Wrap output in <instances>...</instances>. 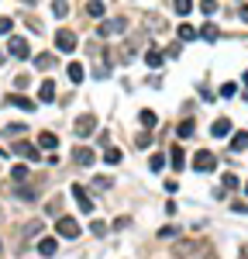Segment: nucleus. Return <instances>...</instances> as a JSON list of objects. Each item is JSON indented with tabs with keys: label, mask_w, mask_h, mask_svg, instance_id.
Segmentation results:
<instances>
[{
	"label": "nucleus",
	"mask_w": 248,
	"mask_h": 259,
	"mask_svg": "<svg viewBox=\"0 0 248 259\" xmlns=\"http://www.w3.org/2000/svg\"><path fill=\"white\" fill-rule=\"evenodd\" d=\"M217 166V156L211 152V149H200L196 156H193V169L196 173H207V169H214Z\"/></svg>",
	"instance_id": "f03ea898"
},
{
	"label": "nucleus",
	"mask_w": 248,
	"mask_h": 259,
	"mask_svg": "<svg viewBox=\"0 0 248 259\" xmlns=\"http://www.w3.org/2000/svg\"><path fill=\"white\" fill-rule=\"evenodd\" d=\"M11 180H14V183H24V180H28V166H21V163H18V166L11 169Z\"/></svg>",
	"instance_id": "393cba45"
},
{
	"label": "nucleus",
	"mask_w": 248,
	"mask_h": 259,
	"mask_svg": "<svg viewBox=\"0 0 248 259\" xmlns=\"http://www.w3.org/2000/svg\"><path fill=\"white\" fill-rule=\"evenodd\" d=\"M7 52H11L14 59H28V52H31V49H28V42H24V38H11V42H7Z\"/></svg>",
	"instance_id": "1a4fd4ad"
},
{
	"label": "nucleus",
	"mask_w": 248,
	"mask_h": 259,
	"mask_svg": "<svg viewBox=\"0 0 248 259\" xmlns=\"http://www.w3.org/2000/svg\"><path fill=\"white\" fill-rule=\"evenodd\" d=\"M145 62H148L152 69H159V66L165 62V52H159V49H148V52H145Z\"/></svg>",
	"instance_id": "6ab92c4d"
},
{
	"label": "nucleus",
	"mask_w": 248,
	"mask_h": 259,
	"mask_svg": "<svg viewBox=\"0 0 248 259\" xmlns=\"http://www.w3.org/2000/svg\"><path fill=\"white\" fill-rule=\"evenodd\" d=\"M7 131H11V135H24V125H21V121H18V125H7Z\"/></svg>",
	"instance_id": "4c0bfd02"
},
{
	"label": "nucleus",
	"mask_w": 248,
	"mask_h": 259,
	"mask_svg": "<svg viewBox=\"0 0 248 259\" xmlns=\"http://www.w3.org/2000/svg\"><path fill=\"white\" fill-rule=\"evenodd\" d=\"M211 135H214V138H228V135H231V121H228V118H217V121L211 125Z\"/></svg>",
	"instance_id": "f8f14e48"
},
{
	"label": "nucleus",
	"mask_w": 248,
	"mask_h": 259,
	"mask_svg": "<svg viewBox=\"0 0 248 259\" xmlns=\"http://www.w3.org/2000/svg\"><path fill=\"white\" fill-rule=\"evenodd\" d=\"M18 197H21V201H35V197H38V194H35V190H31V187H21V190H18Z\"/></svg>",
	"instance_id": "2f4dec72"
},
{
	"label": "nucleus",
	"mask_w": 248,
	"mask_h": 259,
	"mask_svg": "<svg viewBox=\"0 0 248 259\" xmlns=\"http://www.w3.org/2000/svg\"><path fill=\"white\" fill-rule=\"evenodd\" d=\"M217 7H221L217 0H200V11H203L207 18H211V14H217Z\"/></svg>",
	"instance_id": "a878e982"
},
{
	"label": "nucleus",
	"mask_w": 248,
	"mask_h": 259,
	"mask_svg": "<svg viewBox=\"0 0 248 259\" xmlns=\"http://www.w3.org/2000/svg\"><path fill=\"white\" fill-rule=\"evenodd\" d=\"M38 145H41V149H49V152H55V145H59V138H55L52 131H41V135H38Z\"/></svg>",
	"instance_id": "f3484780"
},
{
	"label": "nucleus",
	"mask_w": 248,
	"mask_h": 259,
	"mask_svg": "<svg viewBox=\"0 0 248 259\" xmlns=\"http://www.w3.org/2000/svg\"><path fill=\"white\" fill-rule=\"evenodd\" d=\"M55 232H59L62 239H79V221H76V218H59V221H55Z\"/></svg>",
	"instance_id": "7ed1b4c3"
},
{
	"label": "nucleus",
	"mask_w": 248,
	"mask_h": 259,
	"mask_svg": "<svg viewBox=\"0 0 248 259\" xmlns=\"http://www.w3.org/2000/svg\"><path fill=\"white\" fill-rule=\"evenodd\" d=\"M176 35H179V42H193V38H196V28H193V24H179Z\"/></svg>",
	"instance_id": "4be33fe9"
},
{
	"label": "nucleus",
	"mask_w": 248,
	"mask_h": 259,
	"mask_svg": "<svg viewBox=\"0 0 248 259\" xmlns=\"http://www.w3.org/2000/svg\"><path fill=\"white\" fill-rule=\"evenodd\" d=\"M90 232H93V235H107V225H104V221H93Z\"/></svg>",
	"instance_id": "f704fd0d"
},
{
	"label": "nucleus",
	"mask_w": 248,
	"mask_h": 259,
	"mask_svg": "<svg viewBox=\"0 0 248 259\" xmlns=\"http://www.w3.org/2000/svg\"><path fill=\"white\" fill-rule=\"evenodd\" d=\"M87 14H90V18H104V4H100V0H93V4H87Z\"/></svg>",
	"instance_id": "c85d7f7f"
},
{
	"label": "nucleus",
	"mask_w": 248,
	"mask_h": 259,
	"mask_svg": "<svg viewBox=\"0 0 248 259\" xmlns=\"http://www.w3.org/2000/svg\"><path fill=\"white\" fill-rule=\"evenodd\" d=\"M104 163H107V166H117V163H121V149H107V152H104Z\"/></svg>",
	"instance_id": "bb28decb"
},
{
	"label": "nucleus",
	"mask_w": 248,
	"mask_h": 259,
	"mask_svg": "<svg viewBox=\"0 0 248 259\" xmlns=\"http://www.w3.org/2000/svg\"><path fill=\"white\" fill-rule=\"evenodd\" d=\"M238 259H248V249H241V252H238Z\"/></svg>",
	"instance_id": "a19ab883"
},
{
	"label": "nucleus",
	"mask_w": 248,
	"mask_h": 259,
	"mask_svg": "<svg viewBox=\"0 0 248 259\" xmlns=\"http://www.w3.org/2000/svg\"><path fill=\"white\" fill-rule=\"evenodd\" d=\"M93 187H97V190H110V180H107V176H97Z\"/></svg>",
	"instance_id": "473e14b6"
},
{
	"label": "nucleus",
	"mask_w": 248,
	"mask_h": 259,
	"mask_svg": "<svg viewBox=\"0 0 248 259\" xmlns=\"http://www.w3.org/2000/svg\"><path fill=\"white\" fill-rule=\"evenodd\" d=\"M173 11H176L179 18H186V14L193 11V0H173Z\"/></svg>",
	"instance_id": "412c9836"
},
{
	"label": "nucleus",
	"mask_w": 248,
	"mask_h": 259,
	"mask_svg": "<svg viewBox=\"0 0 248 259\" xmlns=\"http://www.w3.org/2000/svg\"><path fill=\"white\" fill-rule=\"evenodd\" d=\"M38 100H41V104H52V100H55V83H52V80H45V83L38 87Z\"/></svg>",
	"instance_id": "ddd939ff"
},
{
	"label": "nucleus",
	"mask_w": 248,
	"mask_h": 259,
	"mask_svg": "<svg viewBox=\"0 0 248 259\" xmlns=\"http://www.w3.org/2000/svg\"><path fill=\"white\" fill-rule=\"evenodd\" d=\"M55 66V56L52 52H41V56H35V69H41V73H45V69H52Z\"/></svg>",
	"instance_id": "2eb2a0df"
},
{
	"label": "nucleus",
	"mask_w": 248,
	"mask_h": 259,
	"mask_svg": "<svg viewBox=\"0 0 248 259\" xmlns=\"http://www.w3.org/2000/svg\"><path fill=\"white\" fill-rule=\"evenodd\" d=\"M72 197H76V204H79V211H83V214H90V211H93V197L87 194V187L72 183Z\"/></svg>",
	"instance_id": "39448f33"
},
{
	"label": "nucleus",
	"mask_w": 248,
	"mask_h": 259,
	"mask_svg": "<svg viewBox=\"0 0 248 259\" xmlns=\"http://www.w3.org/2000/svg\"><path fill=\"white\" fill-rule=\"evenodd\" d=\"M224 187H228V190L238 187V176H234V173H224Z\"/></svg>",
	"instance_id": "72a5a7b5"
},
{
	"label": "nucleus",
	"mask_w": 248,
	"mask_h": 259,
	"mask_svg": "<svg viewBox=\"0 0 248 259\" xmlns=\"http://www.w3.org/2000/svg\"><path fill=\"white\" fill-rule=\"evenodd\" d=\"M193 128H196V125H193V118H186V121H179L176 135H179V138H190V135H193Z\"/></svg>",
	"instance_id": "b1692460"
},
{
	"label": "nucleus",
	"mask_w": 248,
	"mask_h": 259,
	"mask_svg": "<svg viewBox=\"0 0 248 259\" xmlns=\"http://www.w3.org/2000/svg\"><path fill=\"white\" fill-rule=\"evenodd\" d=\"M135 145H138V149H148V145H152V135H148V131H142V135L135 138Z\"/></svg>",
	"instance_id": "7c9ffc66"
},
{
	"label": "nucleus",
	"mask_w": 248,
	"mask_h": 259,
	"mask_svg": "<svg viewBox=\"0 0 248 259\" xmlns=\"http://www.w3.org/2000/svg\"><path fill=\"white\" fill-rule=\"evenodd\" d=\"M66 76H69L72 83H83V76H87V73H83L79 62H69V66H66Z\"/></svg>",
	"instance_id": "a211bd4d"
},
{
	"label": "nucleus",
	"mask_w": 248,
	"mask_h": 259,
	"mask_svg": "<svg viewBox=\"0 0 248 259\" xmlns=\"http://www.w3.org/2000/svg\"><path fill=\"white\" fill-rule=\"evenodd\" d=\"M11 28H14V21H11V18H0V35H7Z\"/></svg>",
	"instance_id": "c9c22d12"
},
{
	"label": "nucleus",
	"mask_w": 248,
	"mask_h": 259,
	"mask_svg": "<svg viewBox=\"0 0 248 259\" xmlns=\"http://www.w3.org/2000/svg\"><path fill=\"white\" fill-rule=\"evenodd\" d=\"M238 18H241V21H248V4H245V7L238 11Z\"/></svg>",
	"instance_id": "ea45409f"
},
{
	"label": "nucleus",
	"mask_w": 248,
	"mask_h": 259,
	"mask_svg": "<svg viewBox=\"0 0 248 259\" xmlns=\"http://www.w3.org/2000/svg\"><path fill=\"white\" fill-rule=\"evenodd\" d=\"M196 38H203V42H217V38H221V28L207 21L203 28H196Z\"/></svg>",
	"instance_id": "9d476101"
},
{
	"label": "nucleus",
	"mask_w": 248,
	"mask_h": 259,
	"mask_svg": "<svg viewBox=\"0 0 248 259\" xmlns=\"http://www.w3.org/2000/svg\"><path fill=\"white\" fill-rule=\"evenodd\" d=\"M55 45H59V52H76L79 38H76L72 31H55Z\"/></svg>",
	"instance_id": "423d86ee"
},
{
	"label": "nucleus",
	"mask_w": 248,
	"mask_h": 259,
	"mask_svg": "<svg viewBox=\"0 0 248 259\" xmlns=\"http://www.w3.org/2000/svg\"><path fill=\"white\" fill-rule=\"evenodd\" d=\"M162 166H165V156H162V152H155V156L148 159V169H155V173H159Z\"/></svg>",
	"instance_id": "c756f323"
},
{
	"label": "nucleus",
	"mask_w": 248,
	"mask_h": 259,
	"mask_svg": "<svg viewBox=\"0 0 248 259\" xmlns=\"http://www.w3.org/2000/svg\"><path fill=\"white\" fill-rule=\"evenodd\" d=\"M241 80H245V87H248V69H245V76H241Z\"/></svg>",
	"instance_id": "79ce46f5"
},
{
	"label": "nucleus",
	"mask_w": 248,
	"mask_h": 259,
	"mask_svg": "<svg viewBox=\"0 0 248 259\" xmlns=\"http://www.w3.org/2000/svg\"><path fill=\"white\" fill-rule=\"evenodd\" d=\"M228 145H231V152H245L248 149V131H234Z\"/></svg>",
	"instance_id": "4468645a"
},
{
	"label": "nucleus",
	"mask_w": 248,
	"mask_h": 259,
	"mask_svg": "<svg viewBox=\"0 0 248 259\" xmlns=\"http://www.w3.org/2000/svg\"><path fill=\"white\" fill-rule=\"evenodd\" d=\"M59 211H62V201H59V197H55V201H52V204H49V214H59Z\"/></svg>",
	"instance_id": "58836bf2"
},
{
	"label": "nucleus",
	"mask_w": 248,
	"mask_h": 259,
	"mask_svg": "<svg viewBox=\"0 0 248 259\" xmlns=\"http://www.w3.org/2000/svg\"><path fill=\"white\" fill-rule=\"evenodd\" d=\"M93 128H97V114H79V118H76V125H72V131H76L79 138H87Z\"/></svg>",
	"instance_id": "20e7f679"
},
{
	"label": "nucleus",
	"mask_w": 248,
	"mask_h": 259,
	"mask_svg": "<svg viewBox=\"0 0 248 259\" xmlns=\"http://www.w3.org/2000/svg\"><path fill=\"white\" fill-rule=\"evenodd\" d=\"M72 163H79V166H93V163H97V152L87 149V145H79V149H72Z\"/></svg>",
	"instance_id": "0eeeda50"
},
{
	"label": "nucleus",
	"mask_w": 248,
	"mask_h": 259,
	"mask_svg": "<svg viewBox=\"0 0 248 259\" xmlns=\"http://www.w3.org/2000/svg\"><path fill=\"white\" fill-rule=\"evenodd\" d=\"M169 163H173V169H183V166H186V156H183V149H179V145H173Z\"/></svg>",
	"instance_id": "aec40b11"
},
{
	"label": "nucleus",
	"mask_w": 248,
	"mask_h": 259,
	"mask_svg": "<svg viewBox=\"0 0 248 259\" xmlns=\"http://www.w3.org/2000/svg\"><path fill=\"white\" fill-rule=\"evenodd\" d=\"M14 152L21 156V159H38V145H31V142H14Z\"/></svg>",
	"instance_id": "6e6552de"
},
{
	"label": "nucleus",
	"mask_w": 248,
	"mask_h": 259,
	"mask_svg": "<svg viewBox=\"0 0 248 259\" xmlns=\"http://www.w3.org/2000/svg\"><path fill=\"white\" fill-rule=\"evenodd\" d=\"M52 14H55V18H66V14H69V4H66V0H55V4H52Z\"/></svg>",
	"instance_id": "cd10ccee"
},
{
	"label": "nucleus",
	"mask_w": 248,
	"mask_h": 259,
	"mask_svg": "<svg viewBox=\"0 0 248 259\" xmlns=\"http://www.w3.org/2000/svg\"><path fill=\"white\" fill-rule=\"evenodd\" d=\"M142 125H145V131H148V128H155V125H159V114L145 107V111H142Z\"/></svg>",
	"instance_id": "5701e85b"
},
{
	"label": "nucleus",
	"mask_w": 248,
	"mask_h": 259,
	"mask_svg": "<svg viewBox=\"0 0 248 259\" xmlns=\"http://www.w3.org/2000/svg\"><path fill=\"white\" fill-rule=\"evenodd\" d=\"M221 97H234V83H224L221 87Z\"/></svg>",
	"instance_id": "e433bc0d"
},
{
	"label": "nucleus",
	"mask_w": 248,
	"mask_h": 259,
	"mask_svg": "<svg viewBox=\"0 0 248 259\" xmlns=\"http://www.w3.org/2000/svg\"><path fill=\"white\" fill-rule=\"evenodd\" d=\"M55 249H59L55 239H45V235L38 239V252H41V256H55Z\"/></svg>",
	"instance_id": "dca6fc26"
},
{
	"label": "nucleus",
	"mask_w": 248,
	"mask_h": 259,
	"mask_svg": "<svg viewBox=\"0 0 248 259\" xmlns=\"http://www.w3.org/2000/svg\"><path fill=\"white\" fill-rule=\"evenodd\" d=\"M128 28V18H110V21H100L97 24V38H110V35Z\"/></svg>",
	"instance_id": "f257e3e1"
},
{
	"label": "nucleus",
	"mask_w": 248,
	"mask_h": 259,
	"mask_svg": "<svg viewBox=\"0 0 248 259\" xmlns=\"http://www.w3.org/2000/svg\"><path fill=\"white\" fill-rule=\"evenodd\" d=\"M245 194H248V183H245Z\"/></svg>",
	"instance_id": "37998d69"
},
{
	"label": "nucleus",
	"mask_w": 248,
	"mask_h": 259,
	"mask_svg": "<svg viewBox=\"0 0 248 259\" xmlns=\"http://www.w3.org/2000/svg\"><path fill=\"white\" fill-rule=\"evenodd\" d=\"M7 104H11V107H21V111H35V100H31V97H24V93H11V97H7Z\"/></svg>",
	"instance_id": "9b49d317"
}]
</instances>
